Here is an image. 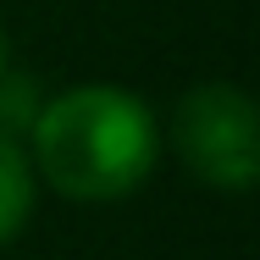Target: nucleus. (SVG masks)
I'll return each mask as SVG.
<instances>
[{"instance_id": "obj_1", "label": "nucleus", "mask_w": 260, "mask_h": 260, "mask_svg": "<svg viewBox=\"0 0 260 260\" xmlns=\"http://www.w3.org/2000/svg\"><path fill=\"white\" fill-rule=\"evenodd\" d=\"M34 166L67 200H122L133 194L160 155V133L150 105L116 83L67 89L34 116Z\"/></svg>"}, {"instance_id": "obj_2", "label": "nucleus", "mask_w": 260, "mask_h": 260, "mask_svg": "<svg viewBox=\"0 0 260 260\" xmlns=\"http://www.w3.org/2000/svg\"><path fill=\"white\" fill-rule=\"evenodd\" d=\"M172 139H177L183 166L200 183L227 188V194L255 188V177H260V116H255V100L238 83H194L177 100Z\"/></svg>"}, {"instance_id": "obj_3", "label": "nucleus", "mask_w": 260, "mask_h": 260, "mask_svg": "<svg viewBox=\"0 0 260 260\" xmlns=\"http://www.w3.org/2000/svg\"><path fill=\"white\" fill-rule=\"evenodd\" d=\"M34 210V160L17 144V133H0V244L22 233Z\"/></svg>"}, {"instance_id": "obj_4", "label": "nucleus", "mask_w": 260, "mask_h": 260, "mask_svg": "<svg viewBox=\"0 0 260 260\" xmlns=\"http://www.w3.org/2000/svg\"><path fill=\"white\" fill-rule=\"evenodd\" d=\"M11 78V50H6V28H0V83Z\"/></svg>"}]
</instances>
